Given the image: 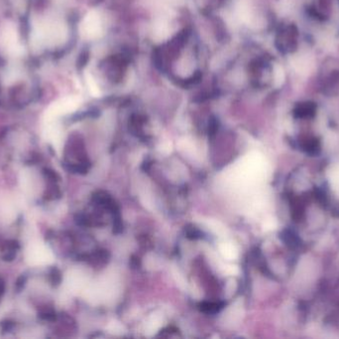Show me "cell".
<instances>
[{"instance_id": "6da1fadb", "label": "cell", "mask_w": 339, "mask_h": 339, "mask_svg": "<svg viewBox=\"0 0 339 339\" xmlns=\"http://www.w3.org/2000/svg\"><path fill=\"white\" fill-rule=\"evenodd\" d=\"M25 260L29 266L41 267L52 264L54 256L46 244L41 241H34L26 248Z\"/></svg>"}, {"instance_id": "7a4b0ae2", "label": "cell", "mask_w": 339, "mask_h": 339, "mask_svg": "<svg viewBox=\"0 0 339 339\" xmlns=\"http://www.w3.org/2000/svg\"><path fill=\"white\" fill-rule=\"evenodd\" d=\"M0 46L11 55H20L22 53L23 48L19 43L16 29L12 25H6L0 30Z\"/></svg>"}, {"instance_id": "3957f363", "label": "cell", "mask_w": 339, "mask_h": 339, "mask_svg": "<svg viewBox=\"0 0 339 339\" xmlns=\"http://www.w3.org/2000/svg\"><path fill=\"white\" fill-rule=\"evenodd\" d=\"M18 209L16 202L10 197L0 199V220L5 223L14 221L17 217Z\"/></svg>"}, {"instance_id": "277c9868", "label": "cell", "mask_w": 339, "mask_h": 339, "mask_svg": "<svg viewBox=\"0 0 339 339\" xmlns=\"http://www.w3.org/2000/svg\"><path fill=\"white\" fill-rule=\"evenodd\" d=\"M20 184L22 187V190L28 194L33 195L36 192V182L34 175L30 169L22 170L21 176H20Z\"/></svg>"}, {"instance_id": "5b68a950", "label": "cell", "mask_w": 339, "mask_h": 339, "mask_svg": "<svg viewBox=\"0 0 339 339\" xmlns=\"http://www.w3.org/2000/svg\"><path fill=\"white\" fill-rule=\"evenodd\" d=\"M316 112V106L311 103H303L298 105L294 110V115L297 118H310L313 117Z\"/></svg>"}, {"instance_id": "8992f818", "label": "cell", "mask_w": 339, "mask_h": 339, "mask_svg": "<svg viewBox=\"0 0 339 339\" xmlns=\"http://www.w3.org/2000/svg\"><path fill=\"white\" fill-rule=\"evenodd\" d=\"M280 239L290 249H298L302 245V240L292 230L286 229L280 234Z\"/></svg>"}, {"instance_id": "52a82bcc", "label": "cell", "mask_w": 339, "mask_h": 339, "mask_svg": "<svg viewBox=\"0 0 339 339\" xmlns=\"http://www.w3.org/2000/svg\"><path fill=\"white\" fill-rule=\"evenodd\" d=\"M301 148L307 154L316 156L320 152V142L315 138H307L301 142Z\"/></svg>"}, {"instance_id": "ba28073f", "label": "cell", "mask_w": 339, "mask_h": 339, "mask_svg": "<svg viewBox=\"0 0 339 339\" xmlns=\"http://www.w3.org/2000/svg\"><path fill=\"white\" fill-rule=\"evenodd\" d=\"M292 204H293L292 205V217L295 219V221L299 222L304 217V213H305L304 206L299 200H295Z\"/></svg>"}, {"instance_id": "9c48e42d", "label": "cell", "mask_w": 339, "mask_h": 339, "mask_svg": "<svg viewBox=\"0 0 339 339\" xmlns=\"http://www.w3.org/2000/svg\"><path fill=\"white\" fill-rule=\"evenodd\" d=\"M202 310L206 312H209V313H213L216 311H219L222 307V305L217 304V303H206L204 305L201 306Z\"/></svg>"}, {"instance_id": "30bf717a", "label": "cell", "mask_w": 339, "mask_h": 339, "mask_svg": "<svg viewBox=\"0 0 339 339\" xmlns=\"http://www.w3.org/2000/svg\"><path fill=\"white\" fill-rule=\"evenodd\" d=\"M315 197L317 198V200L322 204V205H326L327 204V196L324 190L320 189V188H315Z\"/></svg>"}]
</instances>
